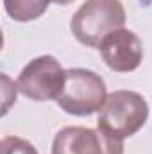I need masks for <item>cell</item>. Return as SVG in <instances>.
Masks as SVG:
<instances>
[{
    "mask_svg": "<svg viewBox=\"0 0 152 154\" xmlns=\"http://www.w3.org/2000/svg\"><path fill=\"white\" fill-rule=\"evenodd\" d=\"M149 118V104L143 95L132 90H118L108 95L99 111V129L116 140L136 134Z\"/></svg>",
    "mask_w": 152,
    "mask_h": 154,
    "instance_id": "cell-1",
    "label": "cell"
},
{
    "mask_svg": "<svg viewBox=\"0 0 152 154\" xmlns=\"http://www.w3.org/2000/svg\"><path fill=\"white\" fill-rule=\"evenodd\" d=\"M127 20L120 0H86L70 22L74 38L86 47H99L111 32L123 29Z\"/></svg>",
    "mask_w": 152,
    "mask_h": 154,
    "instance_id": "cell-2",
    "label": "cell"
},
{
    "mask_svg": "<svg viewBox=\"0 0 152 154\" xmlns=\"http://www.w3.org/2000/svg\"><path fill=\"white\" fill-rule=\"evenodd\" d=\"M108 99L104 79L88 68H68L57 106L74 116H90L102 109Z\"/></svg>",
    "mask_w": 152,
    "mask_h": 154,
    "instance_id": "cell-3",
    "label": "cell"
},
{
    "mask_svg": "<svg viewBox=\"0 0 152 154\" xmlns=\"http://www.w3.org/2000/svg\"><path fill=\"white\" fill-rule=\"evenodd\" d=\"M66 70L54 56L32 59L18 75V90L31 100H57L63 91Z\"/></svg>",
    "mask_w": 152,
    "mask_h": 154,
    "instance_id": "cell-4",
    "label": "cell"
},
{
    "mask_svg": "<svg viewBox=\"0 0 152 154\" xmlns=\"http://www.w3.org/2000/svg\"><path fill=\"white\" fill-rule=\"evenodd\" d=\"M52 154H123V140L111 138L100 129L68 125L54 136Z\"/></svg>",
    "mask_w": 152,
    "mask_h": 154,
    "instance_id": "cell-5",
    "label": "cell"
},
{
    "mask_svg": "<svg viewBox=\"0 0 152 154\" xmlns=\"http://www.w3.org/2000/svg\"><path fill=\"white\" fill-rule=\"evenodd\" d=\"M99 50L106 66L118 74L134 72L143 61V43L129 29H118L106 36Z\"/></svg>",
    "mask_w": 152,
    "mask_h": 154,
    "instance_id": "cell-6",
    "label": "cell"
},
{
    "mask_svg": "<svg viewBox=\"0 0 152 154\" xmlns=\"http://www.w3.org/2000/svg\"><path fill=\"white\" fill-rule=\"evenodd\" d=\"M52 0H4L5 13L14 22H34L45 14Z\"/></svg>",
    "mask_w": 152,
    "mask_h": 154,
    "instance_id": "cell-7",
    "label": "cell"
},
{
    "mask_svg": "<svg viewBox=\"0 0 152 154\" xmlns=\"http://www.w3.org/2000/svg\"><path fill=\"white\" fill-rule=\"evenodd\" d=\"M0 147L2 154H38L36 147L29 140L20 136H5Z\"/></svg>",
    "mask_w": 152,
    "mask_h": 154,
    "instance_id": "cell-8",
    "label": "cell"
},
{
    "mask_svg": "<svg viewBox=\"0 0 152 154\" xmlns=\"http://www.w3.org/2000/svg\"><path fill=\"white\" fill-rule=\"evenodd\" d=\"M54 4H57V5H66V4H72L74 0H52Z\"/></svg>",
    "mask_w": 152,
    "mask_h": 154,
    "instance_id": "cell-9",
    "label": "cell"
}]
</instances>
